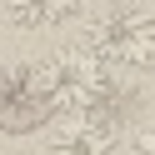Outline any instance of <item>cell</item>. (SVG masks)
I'll use <instances>...</instances> for the list:
<instances>
[{
	"mask_svg": "<svg viewBox=\"0 0 155 155\" xmlns=\"http://www.w3.org/2000/svg\"><path fill=\"white\" fill-rule=\"evenodd\" d=\"M125 155H155V130L135 135V140H130V150H125Z\"/></svg>",
	"mask_w": 155,
	"mask_h": 155,
	"instance_id": "8992f818",
	"label": "cell"
},
{
	"mask_svg": "<svg viewBox=\"0 0 155 155\" xmlns=\"http://www.w3.org/2000/svg\"><path fill=\"white\" fill-rule=\"evenodd\" d=\"M35 80L55 115H90L110 95V65L95 60L85 45H70V50H50L45 60H35Z\"/></svg>",
	"mask_w": 155,
	"mask_h": 155,
	"instance_id": "6da1fadb",
	"label": "cell"
},
{
	"mask_svg": "<svg viewBox=\"0 0 155 155\" xmlns=\"http://www.w3.org/2000/svg\"><path fill=\"white\" fill-rule=\"evenodd\" d=\"M50 155H120V130L100 115H60L50 130Z\"/></svg>",
	"mask_w": 155,
	"mask_h": 155,
	"instance_id": "277c9868",
	"label": "cell"
},
{
	"mask_svg": "<svg viewBox=\"0 0 155 155\" xmlns=\"http://www.w3.org/2000/svg\"><path fill=\"white\" fill-rule=\"evenodd\" d=\"M80 45L110 70H150L155 65V15L115 5L80 30Z\"/></svg>",
	"mask_w": 155,
	"mask_h": 155,
	"instance_id": "7a4b0ae2",
	"label": "cell"
},
{
	"mask_svg": "<svg viewBox=\"0 0 155 155\" xmlns=\"http://www.w3.org/2000/svg\"><path fill=\"white\" fill-rule=\"evenodd\" d=\"M50 100H45L40 80H35V65H20V70H5L0 75V130L5 135H25L45 120Z\"/></svg>",
	"mask_w": 155,
	"mask_h": 155,
	"instance_id": "3957f363",
	"label": "cell"
},
{
	"mask_svg": "<svg viewBox=\"0 0 155 155\" xmlns=\"http://www.w3.org/2000/svg\"><path fill=\"white\" fill-rule=\"evenodd\" d=\"M5 15L20 30H60L80 15V0H5Z\"/></svg>",
	"mask_w": 155,
	"mask_h": 155,
	"instance_id": "5b68a950",
	"label": "cell"
}]
</instances>
